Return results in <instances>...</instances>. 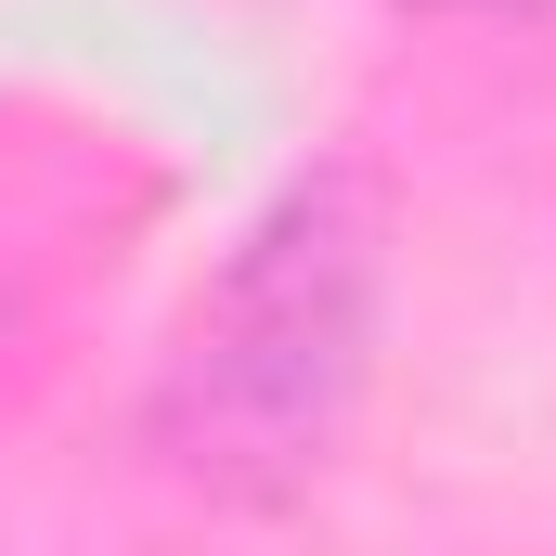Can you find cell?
<instances>
[{
    "label": "cell",
    "instance_id": "1",
    "mask_svg": "<svg viewBox=\"0 0 556 556\" xmlns=\"http://www.w3.org/2000/svg\"><path fill=\"white\" fill-rule=\"evenodd\" d=\"M376 311H389V207L363 168H311L260 207V233L181 311L142 453L207 505H298L376 389Z\"/></svg>",
    "mask_w": 556,
    "mask_h": 556
},
{
    "label": "cell",
    "instance_id": "2",
    "mask_svg": "<svg viewBox=\"0 0 556 556\" xmlns=\"http://www.w3.org/2000/svg\"><path fill=\"white\" fill-rule=\"evenodd\" d=\"M427 13H531V0H427Z\"/></svg>",
    "mask_w": 556,
    "mask_h": 556
}]
</instances>
